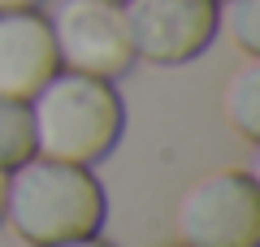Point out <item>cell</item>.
Wrapping results in <instances>:
<instances>
[{
    "mask_svg": "<svg viewBox=\"0 0 260 247\" xmlns=\"http://www.w3.org/2000/svg\"><path fill=\"white\" fill-rule=\"evenodd\" d=\"M104 187L87 165H65L48 156H30L9 169L5 187V221L30 247H56L91 238L104 226Z\"/></svg>",
    "mask_w": 260,
    "mask_h": 247,
    "instance_id": "1",
    "label": "cell"
},
{
    "mask_svg": "<svg viewBox=\"0 0 260 247\" xmlns=\"http://www.w3.org/2000/svg\"><path fill=\"white\" fill-rule=\"evenodd\" d=\"M26 104L30 126H35V156L65 165L91 169L117 147L121 126H126V109L113 82L74 70H56Z\"/></svg>",
    "mask_w": 260,
    "mask_h": 247,
    "instance_id": "2",
    "label": "cell"
},
{
    "mask_svg": "<svg viewBox=\"0 0 260 247\" xmlns=\"http://www.w3.org/2000/svg\"><path fill=\"white\" fill-rule=\"evenodd\" d=\"M174 230L182 247H260V182L243 169H217L178 200Z\"/></svg>",
    "mask_w": 260,
    "mask_h": 247,
    "instance_id": "3",
    "label": "cell"
},
{
    "mask_svg": "<svg viewBox=\"0 0 260 247\" xmlns=\"http://www.w3.org/2000/svg\"><path fill=\"white\" fill-rule=\"evenodd\" d=\"M61 70L91 74V78H121L135 65L126 13L113 0H61L48 18Z\"/></svg>",
    "mask_w": 260,
    "mask_h": 247,
    "instance_id": "4",
    "label": "cell"
},
{
    "mask_svg": "<svg viewBox=\"0 0 260 247\" xmlns=\"http://www.w3.org/2000/svg\"><path fill=\"white\" fill-rule=\"evenodd\" d=\"M135 61L186 65L217 39L221 0H121Z\"/></svg>",
    "mask_w": 260,
    "mask_h": 247,
    "instance_id": "5",
    "label": "cell"
},
{
    "mask_svg": "<svg viewBox=\"0 0 260 247\" xmlns=\"http://www.w3.org/2000/svg\"><path fill=\"white\" fill-rule=\"evenodd\" d=\"M61 70L52 44V26L35 9L0 13V96L30 100Z\"/></svg>",
    "mask_w": 260,
    "mask_h": 247,
    "instance_id": "6",
    "label": "cell"
},
{
    "mask_svg": "<svg viewBox=\"0 0 260 247\" xmlns=\"http://www.w3.org/2000/svg\"><path fill=\"white\" fill-rule=\"evenodd\" d=\"M225 121L247 143L260 139V61H247L225 82Z\"/></svg>",
    "mask_w": 260,
    "mask_h": 247,
    "instance_id": "7",
    "label": "cell"
},
{
    "mask_svg": "<svg viewBox=\"0 0 260 247\" xmlns=\"http://www.w3.org/2000/svg\"><path fill=\"white\" fill-rule=\"evenodd\" d=\"M35 156V126H30V104L0 96V169H18Z\"/></svg>",
    "mask_w": 260,
    "mask_h": 247,
    "instance_id": "8",
    "label": "cell"
},
{
    "mask_svg": "<svg viewBox=\"0 0 260 247\" xmlns=\"http://www.w3.org/2000/svg\"><path fill=\"white\" fill-rule=\"evenodd\" d=\"M230 35L247 56L260 52V0H230Z\"/></svg>",
    "mask_w": 260,
    "mask_h": 247,
    "instance_id": "9",
    "label": "cell"
},
{
    "mask_svg": "<svg viewBox=\"0 0 260 247\" xmlns=\"http://www.w3.org/2000/svg\"><path fill=\"white\" fill-rule=\"evenodd\" d=\"M13 9H39V0H0V13H13Z\"/></svg>",
    "mask_w": 260,
    "mask_h": 247,
    "instance_id": "10",
    "label": "cell"
},
{
    "mask_svg": "<svg viewBox=\"0 0 260 247\" xmlns=\"http://www.w3.org/2000/svg\"><path fill=\"white\" fill-rule=\"evenodd\" d=\"M56 247H113V243H104V238H74V243H56Z\"/></svg>",
    "mask_w": 260,
    "mask_h": 247,
    "instance_id": "11",
    "label": "cell"
},
{
    "mask_svg": "<svg viewBox=\"0 0 260 247\" xmlns=\"http://www.w3.org/2000/svg\"><path fill=\"white\" fill-rule=\"evenodd\" d=\"M5 187H9V169H0V221H5Z\"/></svg>",
    "mask_w": 260,
    "mask_h": 247,
    "instance_id": "12",
    "label": "cell"
},
{
    "mask_svg": "<svg viewBox=\"0 0 260 247\" xmlns=\"http://www.w3.org/2000/svg\"><path fill=\"white\" fill-rule=\"evenodd\" d=\"M113 5H121V0H113Z\"/></svg>",
    "mask_w": 260,
    "mask_h": 247,
    "instance_id": "13",
    "label": "cell"
}]
</instances>
